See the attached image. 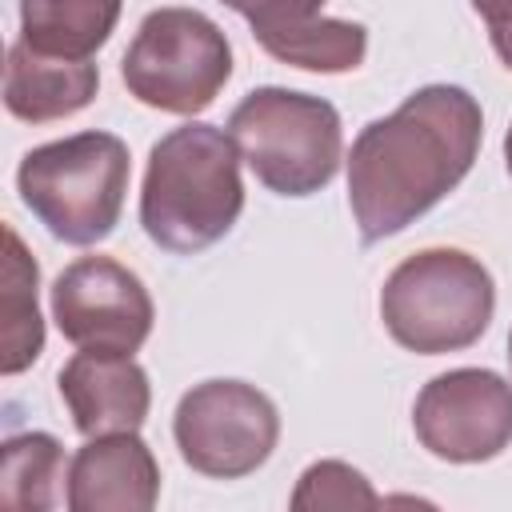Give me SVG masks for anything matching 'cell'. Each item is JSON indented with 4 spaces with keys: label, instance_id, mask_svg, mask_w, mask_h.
<instances>
[{
    "label": "cell",
    "instance_id": "cell-9",
    "mask_svg": "<svg viewBox=\"0 0 512 512\" xmlns=\"http://www.w3.org/2000/svg\"><path fill=\"white\" fill-rule=\"evenodd\" d=\"M52 320L76 348L140 352L152 336V296L144 280L112 256H80L52 280Z\"/></svg>",
    "mask_w": 512,
    "mask_h": 512
},
{
    "label": "cell",
    "instance_id": "cell-11",
    "mask_svg": "<svg viewBox=\"0 0 512 512\" xmlns=\"http://www.w3.org/2000/svg\"><path fill=\"white\" fill-rule=\"evenodd\" d=\"M160 500V464L136 432L88 436L68 468L72 512H148Z\"/></svg>",
    "mask_w": 512,
    "mask_h": 512
},
{
    "label": "cell",
    "instance_id": "cell-14",
    "mask_svg": "<svg viewBox=\"0 0 512 512\" xmlns=\"http://www.w3.org/2000/svg\"><path fill=\"white\" fill-rule=\"evenodd\" d=\"M252 36L272 60L304 72H356L368 56V28L356 20L304 16L252 28Z\"/></svg>",
    "mask_w": 512,
    "mask_h": 512
},
{
    "label": "cell",
    "instance_id": "cell-19",
    "mask_svg": "<svg viewBox=\"0 0 512 512\" xmlns=\"http://www.w3.org/2000/svg\"><path fill=\"white\" fill-rule=\"evenodd\" d=\"M476 16L488 24V40L504 68H512V0H472Z\"/></svg>",
    "mask_w": 512,
    "mask_h": 512
},
{
    "label": "cell",
    "instance_id": "cell-20",
    "mask_svg": "<svg viewBox=\"0 0 512 512\" xmlns=\"http://www.w3.org/2000/svg\"><path fill=\"white\" fill-rule=\"evenodd\" d=\"M504 164H508V176H512V124L504 132Z\"/></svg>",
    "mask_w": 512,
    "mask_h": 512
},
{
    "label": "cell",
    "instance_id": "cell-16",
    "mask_svg": "<svg viewBox=\"0 0 512 512\" xmlns=\"http://www.w3.org/2000/svg\"><path fill=\"white\" fill-rule=\"evenodd\" d=\"M64 448L48 432H20L4 440L0 464V500L20 512H44L60 504Z\"/></svg>",
    "mask_w": 512,
    "mask_h": 512
},
{
    "label": "cell",
    "instance_id": "cell-10",
    "mask_svg": "<svg viewBox=\"0 0 512 512\" xmlns=\"http://www.w3.org/2000/svg\"><path fill=\"white\" fill-rule=\"evenodd\" d=\"M60 400L80 436H108V432H140L152 408L148 372L128 352H100L80 348L56 376Z\"/></svg>",
    "mask_w": 512,
    "mask_h": 512
},
{
    "label": "cell",
    "instance_id": "cell-21",
    "mask_svg": "<svg viewBox=\"0 0 512 512\" xmlns=\"http://www.w3.org/2000/svg\"><path fill=\"white\" fill-rule=\"evenodd\" d=\"M508 364H512V332H508Z\"/></svg>",
    "mask_w": 512,
    "mask_h": 512
},
{
    "label": "cell",
    "instance_id": "cell-7",
    "mask_svg": "<svg viewBox=\"0 0 512 512\" xmlns=\"http://www.w3.org/2000/svg\"><path fill=\"white\" fill-rule=\"evenodd\" d=\"M172 436L192 472L240 480L272 456L280 440V412L256 384L204 380L180 396Z\"/></svg>",
    "mask_w": 512,
    "mask_h": 512
},
{
    "label": "cell",
    "instance_id": "cell-2",
    "mask_svg": "<svg viewBox=\"0 0 512 512\" xmlns=\"http://www.w3.org/2000/svg\"><path fill=\"white\" fill-rule=\"evenodd\" d=\"M240 148L232 132L188 120L148 152L140 224L172 256H196L224 240L244 212Z\"/></svg>",
    "mask_w": 512,
    "mask_h": 512
},
{
    "label": "cell",
    "instance_id": "cell-17",
    "mask_svg": "<svg viewBox=\"0 0 512 512\" xmlns=\"http://www.w3.org/2000/svg\"><path fill=\"white\" fill-rule=\"evenodd\" d=\"M296 512H356V508H380L376 488L368 484L364 472H356L344 460H316L304 468L296 492H292Z\"/></svg>",
    "mask_w": 512,
    "mask_h": 512
},
{
    "label": "cell",
    "instance_id": "cell-6",
    "mask_svg": "<svg viewBox=\"0 0 512 512\" xmlns=\"http://www.w3.org/2000/svg\"><path fill=\"white\" fill-rule=\"evenodd\" d=\"M120 76L128 96L156 112L196 116L232 76V44L196 8H156L140 20Z\"/></svg>",
    "mask_w": 512,
    "mask_h": 512
},
{
    "label": "cell",
    "instance_id": "cell-5",
    "mask_svg": "<svg viewBox=\"0 0 512 512\" xmlns=\"http://www.w3.org/2000/svg\"><path fill=\"white\" fill-rule=\"evenodd\" d=\"M228 132L252 176L276 196H312L332 184L344 132L324 96L292 88H252L228 116Z\"/></svg>",
    "mask_w": 512,
    "mask_h": 512
},
{
    "label": "cell",
    "instance_id": "cell-4",
    "mask_svg": "<svg viewBox=\"0 0 512 512\" xmlns=\"http://www.w3.org/2000/svg\"><path fill=\"white\" fill-rule=\"evenodd\" d=\"M492 312V272L464 248H424L404 256L380 288V320L388 336L416 356L472 348L488 332Z\"/></svg>",
    "mask_w": 512,
    "mask_h": 512
},
{
    "label": "cell",
    "instance_id": "cell-13",
    "mask_svg": "<svg viewBox=\"0 0 512 512\" xmlns=\"http://www.w3.org/2000/svg\"><path fill=\"white\" fill-rule=\"evenodd\" d=\"M124 0H20V40L44 56L88 60L108 44Z\"/></svg>",
    "mask_w": 512,
    "mask_h": 512
},
{
    "label": "cell",
    "instance_id": "cell-3",
    "mask_svg": "<svg viewBox=\"0 0 512 512\" xmlns=\"http://www.w3.org/2000/svg\"><path fill=\"white\" fill-rule=\"evenodd\" d=\"M128 144L112 132H76L36 144L16 168L24 208L64 244L88 248L112 236L128 196Z\"/></svg>",
    "mask_w": 512,
    "mask_h": 512
},
{
    "label": "cell",
    "instance_id": "cell-8",
    "mask_svg": "<svg viewBox=\"0 0 512 512\" xmlns=\"http://www.w3.org/2000/svg\"><path fill=\"white\" fill-rule=\"evenodd\" d=\"M416 440L448 464H484L512 444V384L488 368L432 376L412 404Z\"/></svg>",
    "mask_w": 512,
    "mask_h": 512
},
{
    "label": "cell",
    "instance_id": "cell-1",
    "mask_svg": "<svg viewBox=\"0 0 512 512\" xmlns=\"http://www.w3.org/2000/svg\"><path fill=\"white\" fill-rule=\"evenodd\" d=\"M484 112L468 88H416L396 112L360 128L348 152V204L364 244L404 232L476 164Z\"/></svg>",
    "mask_w": 512,
    "mask_h": 512
},
{
    "label": "cell",
    "instance_id": "cell-18",
    "mask_svg": "<svg viewBox=\"0 0 512 512\" xmlns=\"http://www.w3.org/2000/svg\"><path fill=\"white\" fill-rule=\"evenodd\" d=\"M232 12H240L252 28L264 24H284V20H304V16H320V8L328 0H220Z\"/></svg>",
    "mask_w": 512,
    "mask_h": 512
},
{
    "label": "cell",
    "instance_id": "cell-12",
    "mask_svg": "<svg viewBox=\"0 0 512 512\" xmlns=\"http://www.w3.org/2000/svg\"><path fill=\"white\" fill-rule=\"evenodd\" d=\"M100 88V68L92 60H60L28 48L16 40L8 48V68H4V108L16 120L28 124H48L76 116L80 108L92 104Z\"/></svg>",
    "mask_w": 512,
    "mask_h": 512
},
{
    "label": "cell",
    "instance_id": "cell-15",
    "mask_svg": "<svg viewBox=\"0 0 512 512\" xmlns=\"http://www.w3.org/2000/svg\"><path fill=\"white\" fill-rule=\"evenodd\" d=\"M4 352H0V372L16 376L28 364H36V356L44 352V320H40V304H36V288H40V268L28 256L20 232L8 224L4 228Z\"/></svg>",
    "mask_w": 512,
    "mask_h": 512
}]
</instances>
